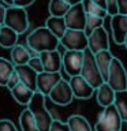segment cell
<instances>
[{
  "label": "cell",
  "instance_id": "cell-5",
  "mask_svg": "<svg viewBox=\"0 0 127 131\" xmlns=\"http://www.w3.org/2000/svg\"><path fill=\"white\" fill-rule=\"evenodd\" d=\"M4 26L12 29L18 34H23L29 29V16L26 8L20 7H7V15H6V22Z\"/></svg>",
  "mask_w": 127,
  "mask_h": 131
},
{
  "label": "cell",
  "instance_id": "cell-35",
  "mask_svg": "<svg viewBox=\"0 0 127 131\" xmlns=\"http://www.w3.org/2000/svg\"><path fill=\"white\" fill-rule=\"evenodd\" d=\"M34 3V0H14V6L15 7H20V8H26L29 6Z\"/></svg>",
  "mask_w": 127,
  "mask_h": 131
},
{
  "label": "cell",
  "instance_id": "cell-16",
  "mask_svg": "<svg viewBox=\"0 0 127 131\" xmlns=\"http://www.w3.org/2000/svg\"><path fill=\"white\" fill-rule=\"evenodd\" d=\"M15 70L20 78V82L23 85H26L27 88H30L31 90L37 92V78H38V72L34 71L29 64L18 66V67H15Z\"/></svg>",
  "mask_w": 127,
  "mask_h": 131
},
{
  "label": "cell",
  "instance_id": "cell-20",
  "mask_svg": "<svg viewBox=\"0 0 127 131\" xmlns=\"http://www.w3.org/2000/svg\"><path fill=\"white\" fill-rule=\"evenodd\" d=\"M45 27H48L59 40L63 38L66 31L68 30L64 18H56V16H49L47 19V22H45Z\"/></svg>",
  "mask_w": 127,
  "mask_h": 131
},
{
  "label": "cell",
  "instance_id": "cell-3",
  "mask_svg": "<svg viewBox=\"0 0 127 131\" xmlns=\"http://www.w3.org/2000/svg\"><path fill=\"white\" fill-rule=\"evenodd\" d=\"M123 119L118 112L116 106L109 105L98 113V119L94 126V131H120Z\"/></svg>",
  "mask_w": 127,
  "mask_h": 131
},
{
  "label": "cell",
  "instance_id": "cell-10",
  "mask_svg": "<svg viewBox=\"0 0 127 131\" xmlns=\"http://www.w3.org/2000/svg\"><path fill=\"white\" fill-rule=\"evenodd\" d=\"M48 97H49V100L56 105H61V106L68 105L70 102L74 100V93H72L71 86H70V81L61 79L59 83L52 89V92Z\"/></svg>",
  "mask_w": 127,
  "mask_h": 131
},
{
  "label": "cell",
  "instance_id": "cell-37",
  "mask_svg": "<svg viewBox=\"0 0 127 131\" xmlns=\"http://www.w3.org/2000/svg\"><path fill=\"white\" fill-rule=\"evenodd\" d=\"M6 15H7V7H4V4H0V25L4 26L6 22Z\"/></svg>",
  "mask_w": 127,
  "mask_h": 131
},
{
  "label": "cell",
  "instance_id": "cell-11",
  "mask_svg": "<svg viewBox=\"0 0 127 131\" xmlns=\"http://www.w3.org/2000/svg\"><path fill=\"white\" fill-rule=\"evenodd\" d=\"M88 49L93 55H96L101 51H109V36L104 27L97 29L89 36Z\"/></svg>",
  "mask_w": 127,
  "mask_h": 131
},
{
  "label": "cell",
  "instance_id": "cell-4",
  "mask_svg": "<svg viewBox=\"0 0 127 131\" xmlns=\"http://www.w3.org/2000/svg\"><path fill=\"white\" fill-rule=\"evenodd\" d=\"M81 75L85 78L86 81L92 85V88L94 90H97L100 86L104 83V78H102V74L100 71L96 61V57L89 49L85 51V57H83V66H82V71Z\"/></svg>",
  "mask_w": 127,
  "mask_h": 131
},
{
  "label": "cell",
  "instance_id": "cell-34",
  "mask_svg": "<svg viewBox=\"0 0 127 131\" xmlns=\"http://www.w3.org/2000/svg\"><path fill=\"white\" fill-rule=\"evenodd\" d=\"M20 83V78H19V75H18V72H16V70L14 71V74L11 75V78H10V81H8V83H7V88L10 89V90H12L15 88V86H18Z\"/></svg>",
  "mask_w": 127,
  "mask_h": 131
},
{
  "label": "cell",
  "instance_id": "cell-12",
  "mask_svg": "<svg viewBox=\"0 0 127 131\" xmlns=\"http://www.w3.org/2000/svg\"><path fill=\"white\" fill-rule=\"evenodd\" d=\"M70 86L72 89L74 98H79V100H88L94 94V90L92 88V85L85 79L82 75L72 77L70 78Z\"/></svg>",
  "mask_w": 127,
  "mask_h": 131
},
{
  "label": "cell",
  "instance_id": "cell-17",
  "mask_svg": "<svg viewBox=\"0 0 127 131\" xmlns=\"http://www.w3.org/2000/svg\"><path fill=\"white\" fill-rule=\"evenodd\" d=\"M10 93H11L12 98H14L19 105L27 106L29 104H30L31 98L34 97L36 92H34V90H31L30 88H27L26 85H23L22 82H20L18 86H15L12 90H10Z\"/></svg>",
  "mask_w": 127,
  "mask_h": 131
},
{
  "label": "cell",
  "instance_id": "cell-25",
  "mask_svg": "<svg viewBox=\"0 0 127 131\" xmlns=\"http://www.w3.org/2000/svg\"><path fill=\"white\" fill-rule=\"evenodd\" d=\"M71 6H68L63 0H49V14L51 16H56V18H64L67 15V12L70 11Z\"/></svg>",
  "mask_w": 127,
  "mask_h": 131
},
{
  "label": "cell",
  "instance_id": "cell-26",
  "mask_svg": "<svg viewBox=\"0 0 127 131\" xmlns=\"http://www.w3.org/2000/svg\"><path fill=\"white\" fill-rule=\"evenodd\" d=\"M15 71V66L12 64V61L0 57V86H6L10 81L11 75Z\"/></svg>",
  "mask_w": 127,
  "mask_h": 131
},
{
  "label": "cell",
  "instance_id": "cell-21",
  "mask_svg": "<svg viewBox=\"0 0 127 131\" xmlns=\"http://www.w3.org/2000/svg\"><path fill=\"white\" fill-rule=\"evenodd\" d=\"M94 57H96L97 66H98V68H100V71L102 74V78H104V81L107 82L111 63H112V60H113L112 53H111V51H101V52L96 53Z\"/></svg>",
  "mask_w": 127,
  "mask_h": 131
},
{
  "label": "cell",
  "instance_id": "cell-18",
  "mask_svg": "<svg viewBox=\"0 0 127 131\" xmlns=\"http://www.w3.org/2000/svg\"><path fill=\"white\" fill-rule=\"evenodd\" d=\"M10 56H11L12 64H14L15 67L29 64V61H30V59H31L29 48L22 45V44H16L14 48H11L10 49Z\"/></svg>",
  "mask_w": 127,
  "mask_h": 131
},
{
  "label": "cell",
  "instance_id": "cell-9",
  "mask_svg": "<svg viewBox=\"0 0 127 131\" xmlns=\"http://www.w3.org/2000/svg\"><path fill=\"white\" fill-rule=\"evenodd\" d=\"M86 18H88V14H86V11L83 8V4L81 3L70 8L67 15L64 16V20H66V25H67V29H70V30L85 31Z\"/></svg>",
  "mask_w": 127,
  "mask_h": 131
},
{
  "label": "cell",
  "instance_id": "cell-8",
  "mask_svg": "<svg viewBox=\"0 0 127 131\" xmlns=\"http://www.w3.org/2000/svg\"><path fill=\"white\" fill-rule=\"evenodd\" d=\"M83 57L85 52L79 51H66L63 53V68L70 78L81 75Z\"/></svg>",
  "mask_w": 127,
  "mask_h": 131
},
{
  "label": "cell",
  "instance_id": "cell-23",
  "mask_svg": "<svg viewBox=\"0 0 127 131\" xmlns=\"http://www.w3.org/2000/svg\"><path fill=\"white\" fill-rule=\"evenodd\" d=\"M19 124L22 131H40L38 126L36 123V119L30 112V109H23L19 115Z\"/></svg>",
  "mask_w": 127,
  "mask_h": 131
},
{
  "label": "cell",
  "instance_id": "cell-6",
  "mask_svg": "<svg viewBox=\"0 0 127 131\" xmlns=\"http://www.w3.org/2000/svg\"><path fill=\"white\" fill-rule=\"evenodd\" d=\"M107 83L112 88L115 92H124L127 90V71L124 66L118 57H113L109 67Z\"/></svg>",
  "mask_w": 127,
  "mask_h": 131
},
{
  "label": "cell",
  "instance_id": "cell-28",
  "mask_svg": "<svg viewBox=\"0 0 127 131\" xmlns=\"http://www.w3.org/2000/svg\"><path fill=\"white\" fill-rule=\"evenodd\" d=\"M113 105L116 106L118 112L120 113L123 122H127V90L116 93Z\"/></svg>",
  "mask_w": 127,
  "mask_h": 131
},
{
  "label": "cell",
  "instance_id": "cell-22",
  "mask_svg": "<svg viewBox=\"0 0 127 131\" xmlns=\"http://www.w3.org/2000/svg\"><path fill=\"white\" fill-rule=\"evenodd\" d=\"M18 33L14 31L12 29L3 26L2 31H0V47L3 48H14L16 42H18Z\"/></svg>",
  "mask_w": 127,
  "mask_h": 131
},
{
  "label": "cell",
  "instance_id": "cell-14",
  "mask_svg": "<svg viewBox=\"0 0 127 131\" xmlns=\"http://www.w3.org/2000/svg\"><path fill=\"white\" fill-rule=\"evenodd\" d=\"M111 29L115 44L124 45V40L127 37V16L122 14L111 16Z\"/></svg>",
  "mask_w": 127,
  "mask_h": 131
},
{
  "label": "cell",
  "instance_id": "cell-33",
  "mask_svg": "<svg viewBox=\"0 0 127 131\" xmlns=\"http://www.w3.org/2000/svg\"><path fill=\"white\" fill-rule=\"evenodd\" d=\"M0 131H18V130L10 119H2L0 120Z\"/></svg>",
  "mask_w": 127,
  "mask_h": 131
},
{
  "label": "cell",
  "instance_id": "cell-38",
  "mask_svg": "<svg viewBox=\"0 0 127 131\" xmlns=\"http://www.w3.org/2000/svg\"><path fill=\"white\" fill-rule=\"evenodd\" d=\"M63 2H66L68 4V6H77V4H81L82 2H83V0H63Z\"/></svg>",
  "mask_w": 127,
  "mask_h": 131
},
{
  "label": "cell",
  "instance_id": "cell-39",
  "mask_svg": "<svg viewBox=\"0 0 127 131\" xmlns=\"http://www.w3.org/2000/svg\"><path fill=\"white\" fill-rule=\"evenodd\" d=\"M94 3H97L98 6H101V7H104L105 10H107V0H93Z\"/></svg>",
  "mask_w": 127,
  "mask_h": 131
},
{
  "label": "cell",
  "instance_id": "cell-7",
  "mask_svg": "<svg viewBox=\"0 0 127 131\" xmlns=\"http://www.w3.org/2000/svg\"><path fill=\"white\" fill-rule=\"evenodd\" d=\"M60 45H63L66 51H79L85 52L89 45V37L85 31L81 30H68L66 31L63 38L60 40Z\"/></svg>",
  "mask_w": 127,
  "mask_h": 131
},
{
  "label": "cell",
  "instance_id": "cell-43",
  "mask_svg": "<svg viewBox=\"0 0 127 131\" xmlns=\"http://www.w3.org/2000/svg\"><path fill=\"white\" fill-rule=\"evenodd\" d=\"M2 27H3V26H2V25H0V31H2Z\"/></svg>",
  "mask_w": 127,
  "mask_h": 131
},
{
  "label": "cell",
  "instance_id": "cell-1",
  "mask_svg": "<svg viewBox=\"0 0 127 131\" xmlns=\"http://www.w3.org/2000/svg\"><path fill=\"white\" fill-rule=\"evenodd\" d=\"M59 44L60 40L45 26L34 29L31 33H29L26 38V47L38 55H41L43 52L57 51Z\"/></svg>",
  "mask_w": 127,
  "mask_h": 131
},
{
  "label": "cell",
  "instance_id": "cell-40",
  "mask_svg": "<svg viewBox=\"0 0 127 131\" xmlns=\"http://www.w3.org/2000/svg\"><path fill=\"white\" fill-rule=\"evenodd\" d=\"M3 3L7 4L8 7H12V6H14V0H3Z\"/></svg>",
  "mask_w": 127,
  "mask_h": 131
},
{
  "label": "cell",
  "instance_id": "cell-32",
  "mask_svg": "<svg viewBox=\"0 0 127 131\" xmlns=\"http://www.w3.org/2000/svg\"><path fill=\"white\" fill-rule=\"evenodd\" d=\"M29 66L34 70V71H37L38 74L41 72H44V64H43V61H41V57H31L30 61H29Z\"/></svg>",
  "mask_w": 127,
  "mask_h": 131
},
{
  "label": "cell",
  "instance_id": "cell-27",
  "mask_svg": "<svg viewBox=\"0 0 127 131\" xmlns=\"http://www.w3.org/2000/svg\"><path fill=\"white\" fill-rule=\"evenodd\" d=\"M82 4H83V8H85V11L88 15L98 16V18H101V19H105L107 16H108V11H107L104 7H101V6H98L97 3H94L93 0H83Z\"/></svg>",
  "mask_w": 127,
  "mask_h": 131
},
{
  "label": "cell",
  "instance_id": "cell-15",
  "mask_svg": "<svg viewBox=\"0 0 127 131\" xmlns=\"http://www.w3.org/2000/svg\"><path fill=\"white\" fill-rule=\"evenodd\" d=\"M41 61L44 64V71L47 72H60L63 68V55H60L59 51H49L43 52L40 55Z\"/></svg>",
  "mask_w": 127,
  "mask_h": 131
},
{
  "label": "cell",
  "instance_id": "cell-13",
  "mask_svg": "<svg viewBox=\"0 0 127 131\" xmlns=\"http://www.w3.org/2000/svg\"><path fill=\"white\" fill-rule=\"evenodd\" d=\"M63 79L60 75V72H41L38 74L37 78V92L43 93L45 97L49 96L52 92V89Z\"/></svg>",
  "mask_w": 127,
  "mask_h": 131
},
{
  "label": "cell",
  "instance_id": "cell-41",
  "mask_svg": "<svg viewBox=\"0 0 127 131\" xmlns=\"http://www.w3.org/2000/svg\"><path fill=\"white\" fill-rule=\"evenodd\" d=\"M120 131H127V122H123V126H122Z\"/></svg>",
  "mask_w": 127,
  "mask_h": 131
},
{
  "label": "cell",
  "instance_id": "cell-31",
  "mask_svg": "<svg viewBox=\"0 0 127 131\" xmlns=\"http://www.w3.org/2000/svg\"><path fill=\"white\" fill-rule=\"evenodd\" d=\"M49 131H71L70 130V127L67 124V122H61L59 120V119H55L52 123V126H51V130Z\"/></svg>",
  "mask_w": 127,
  "mask_h": 131
},
{
  "label": "cell",
  "instance_id": "cell-19",
  "mask_svg": "<svg viewBox=\"0 0 127 131\" xmlns=\"http://www.w3.org/2000/svg\"><path fill=\"white\" fill-rule=\"evenodd\" d=\"M115 96H116V92H115L107 82H104V83L96 90L97 102H98L100 106H102V108H107V106H109V105H113Z\"/></svg>",
  "mask_w": 127,
  "mask_h": 131
},
{
  "label": "cell",
  "instance_id": "cell-24",
  "mask_svg": "<svg viewBox=\"0 0 127 131\" xmlns=\"http://www.w3.org/2000/svg\"><path fill=\"white\" fill-rule=\"evenodd\" d=\"M67 124L71 131H93L86 117L81 116V115H71L67 119Z\"/></svg>",
  "mask_w": 127,
  "mask_h": 131
},
{
  "label": "cell",
  "instance_id": "cell-29",
  "mask_svg": "<svg viewBox=\"0 0 127 131\" xmlns=\"http://www.w3.org/2000/svg\"><path fill=\"white\" fill-rule=\"evenodd\" d=\"M100 27H104V19L98 18V16L88 15V18H86V27H85V33L88 34V37L94 30H97Z\"/></svg>",
  "mask_w": 127,
  "mask_h": 131
},
{
  "label": "cell",
  "instance_id": "cell-30",
  "mask_svg": "<svg viewBox=\"0 0 127 131\" xmlns=\"http://www.w3.org/2000/svg\"><path fill=\"white\" fill-rule=\"evenodd\" d=\"M107 11L109 16L119 14V0H107Z\"/></svg>",
  "mask_w": 127,
  "mask_h": 131
},
{
  "label": "cell",
  "instance_id": "cell-2",
  "mask_svg": "<svg viewBox=\"0 0 127 131\" xmlns=\"http://www.w3.org/2000/svg\"><path fill=\"white\" fill-rule=\"evenodd\" d=\"M26 108L30 109V112L33 113L40 131H49L51 130V126H52L55 119L52 117V113L49 112L47 105H45V96L43 93L36 92L34 97L31 98L30 104Z\"/></svg>",
  "mask_w": 127,
  "mask_h": 131
},
{
  "label": "cell",
  "instance_id": "cell-42",
  "mask_svg": "<svg viewBox=\"0 0 127 131\" xmlns=\"http://www.w3.org/2000/svg\"><path fill=\"white\" fill-rule=\"evenodd\" d=\"M124 47L127 48V37H126V40H124Z\"/></svg>",
  "mask_w": 127,
  "mask_h": 131
},
{
  "label": "cell",
  "instance_id": "cell-36",
  "mask_svg": "<svg viewBox=\"0 0 127 131\" xmlns=\"http://www.w3.org/2000/svg\"><path fill=\"white\" fill-rule=\"evenodd\" d=\"M119 14L127 16V0H119Z\"/></svg>",
  "mask_w": 127,
  "mask_h": 131
}]
</instances>
